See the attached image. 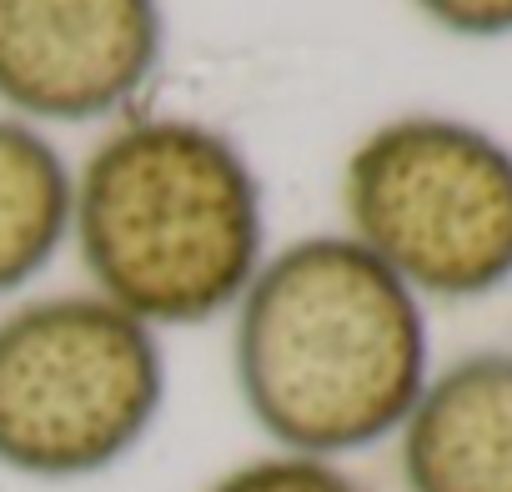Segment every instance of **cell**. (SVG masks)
<instances>
[{
    "label": "cell",
    "mask_w": 512,
    "mask_h": 492,
    "mask_svg": "<svg viewBox=\"0 0 512 492\" xmlns=\"http://www.w3.org/2000/svg\"><path fill=\"white\" fill-rule=\"evenodd\" d=\"M427 377V302L347 231L267 252L231 312L236 397L282 452L347 462L392 442Z\"/></svg>",
    "instance_id": "obj_1"
},
{
    "label": "cell",
    "mask_w": 512,
    "mask_h": 492,
    "mask_svg": "<svg viewBox=\"0 0 512 492\" xmlns=\"http://www.w3.org/2000/svg\"><path fill=\"white\" fill-rule=\"evenodd\" d=\"M76 171L61 146L21 121L0 116V297H21L71 241Z\"/></svg>",
    "instance_id": "obj_7"
},
{
    "label": "cell",
    "mask_w": 512,
    "mask_h": 492,
    "mask_svg": "<svg viewBox=\"0 0 512 492\" xmlns=\"http://www.w3.org/2000/svg\"><path fill=\"white\" fill-rule=\"evenodd\" d=\"M166 412V347L96 292L0 312V472L86 482L121 467Z\"/></svg>",
    "instance_id": "obj_3"
},
{
    "label": "cell",
    "mask_w": 512,
    "mask_h": 492,
    "mask_svg": "<svg viewBox=\"0 0 512 492\" xmlns=\"http://www.w3.org/2000/svg\"><path fill=\"white\" fill-rule=\"evenodd\" d=\"M347 236L422 302H482L512 282V146L457 116H397L342 171Z\"/></svg>",
    "instance_id": "obj_4"
},
{
    "label": "cell",
    "mask_w": 512,
    "mask_h": 492,
    "mask_svg": "<svg viewBox=\"0 0 512 492\" xmlns=\"http://www.w3.org/2000/svg\"><path fill=\"white\" fill-rule=\"evenodd\" d=\"M71 241L91 292L156 337L206 327L267 262L262 181L216 126L126 121L76 171Z\"/></svg>",
    "instance_id": "obj_2"
},
{
    "label": "cell",
    "mask_w": 512,
    "mask_h": 492,
    "mask_svg": "<svg viewBox=\"0 0 512 492\" xmlns=\"http://www.w3.org/2000/svg\"><path fill=\"white\" fill-rule=\"evenodd\" d=\"M201 492H372V487L347 462L267 447V452L226 467L221 477H211Z\"/></svg>",
    "instance_id": "obj_8"
},
{
    "label": "cell",
    "mask_w": 512,
    "mask_h": 492,
    "mask_svg": "<svg viewBox=\"0 0 512 492\" xmlns=\"http://www.w3.org/2000/svg\"><path fill=\"white\" fill-rule=\"evenodd\" d=\"M161 51V0H0V106L31 126L116 116Z\"/></svg>",
    "instance_id": "obj_5"
},
{
    "label": "cell",
    "mask_w": 512,
    "mask_h": 492,
    "mask_svg": "<svg viewBox=\"0 0 512 492\" xmlns=\"http://www.w3.org/2000/svg\"><path fill=\"white\" fill-rule=\"evenodd\" d=\"M412 6L447 36L497 41L512 36V0H412Z\"/></svg>",
    "instance_id": "obj_9"
},
{
    "label": "cell",
    "mask_w": 512,
    "mask_h": 492,
    "mask_svg": "<svg viewBox=\"0 0 512 492\" xmlns=\"http://www.w3.org/2000/svg\"><path fill=\"white\" fill-rule=\"evenodd\" d=\"M392 442L407 492H512V352L432 367Z\"/></svg>",
    "instance_id": "obj_6"
}]
</instances>
